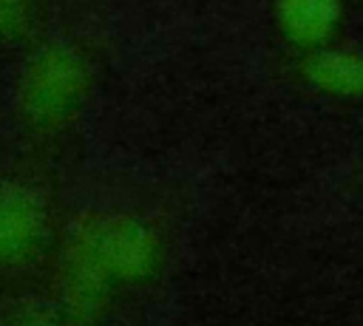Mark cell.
Instances as JSON below:
<instances>
[{
  "mask_svg": "<svg viewBox=\"0 0 363 326\" xmlns=\"http://www.w3.org/2000/svg\"><path fill=\"white\" fill-rule=\"evenodd\" d=\"M167 264L162 227L125 207H94L62 230L54 292L68 326H99L125 295L153 286Z\"/></svg>",
  "mask_w": 363,
  "mask_h": 326,
  "instance_id": "6da1fadb",
  "label": "cell"
},
{
  "mask_svg": "<svg viewBox=\"0 0 363 326\" xmlns=\"http://www.w3.org/2000/svg\"><path fill=\"white\" fill-rule=\"evenodd\" d=\"M96 68L71 37H40L28 45L11 82V119L37 147L60 145L79 122Z\"/></svg>",
  "mask_w": 363,
  "mask_h": 326,
  "instance_id": "7a4b0ae2",
  "label": "cell"
},
{
  "mask_svg": "<svg viewBox=\"0 0 363 326\" xmlns=\"http://www.w3.org/2000/svg\"><path fill=\"white\" fill-rule=\"evenodd\" d=\"M51 190L26 173L0 176V283L28 286L54 278L62 230Z\"/></svg>",
  "mask_w": 363,
  "mask_h": 326,
  "instance_id": "3957f363",
  "label": "cell"
},
{
  "mask_svg": "<svg viewBox=\"0 0 363 326\" xmlns=\"http://www.w3.org/2000/svg\"><path fill=\"white\" fill-rule=\"evenodd\" d=\"M343 17V0H272V23L278 37L301 54L337 43Z\"/></svg>",
  "mask_w": 363,
  "mask_h": 326,
  "instance_id": "277c9868",
  "label": "cell"
},
{
  "mask_svg": "<svg viewBox=\"0 0 363 326\" xmlns=\"http://www.w3.org/2000/svg\"><path fill=\"white\" fill-rule=\"evenodd\" d=\"M301 79L332 99H363V51L332 43L326 48L301 54Z\"/></svg>",
  "mask_w": 363,
  "mask_h": 326,
  "instance_id": "5b68a950",
  "label": "cell"
},
{
  "mask_svg": "<svg viewBox=\"0 0 363 326\" xmlns=\"http://www.w3.org/2000/svg\"><path fill=\"white\" fill-rule=\"evenodd\" d=\"M48 14V0H0V48L34 45Z\"/></svg>",
  "mask_w": 363,
  "mask_h": 326,
  "instance_id": "8992f818",
  "label": "cell"
},
{
  "mask_svg": "<svg viewBox=\"0 0 363 326\" xmlns=\"http://www.w3.org/2000/svg\"><path fill=\"white\" fill-rule=\"evenodd\" d=\"M0 326H68V323L54 309L23 303V306H14V309L0 312Z\"/></svg>",
  "mask_w": 363,
  "mask_h": 326,
  "instance_id": "52a82bcc",
  "label": "cell"
}]
</instances>
